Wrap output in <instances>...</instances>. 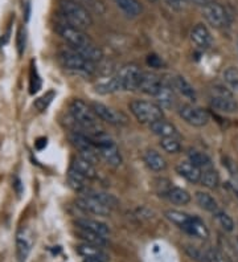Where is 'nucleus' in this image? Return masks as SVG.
<instances>
[{
  "label": "nucleus",
  "mask_w": 238,
  "mask_h": 262,
  "mask_svg": "<svg viewBox=\"0 0 238 262\" xmlns=\"http://www.w3.org/2000/svg\"><path fill=\"white\" fill-rule=\"evenodd\" d=\"M69 114L77 122V125L82 128V131H88L89 137H94V135L103 133L101 119L94 114L90 105L85 103L81 99H73L70 102Z\"/></svg>",
  "instance_id": "1"
},
{
  "label": "nucleus",
  "mask_w": 238,
  "mask_h": 262,
  "mask_svg": "<svg viewBox=\"0 0 238 262\" xmlns=\"http://www.w3.org/2000/svg\"><path fill=\"white\" fill-rule=\"evenodd\" d=\"M60 15L67 24L77 27L79 29H86L93 26V19L85 7H82L76 0H58Z\"/></svg>",
  "instance_id": "2"
},
{
  "label": "nucleus",
  "mask_w": 238,
  "mask_h": 262,
  "mask_svg": "<svg viewBox=\"0 0 238 262\" xmlns=\"http://www.w3.org/2000/svg\"><path fill=\"white\" fill-rule=\"evenodd\" d=\"M58 58H60V62L62 64V67L65 68V69H68V71L88 74V76H92V74L98 72V68H97V65H95L94 62L88 61L86 58H83L82 56H79L77 52L73 51V49L69 48L60 52Z\"/></svg>",
  "instance_id": "3"
},
{
  "label": "nucleus",
  "mask_w": 238,
  "mask_h": 262,
  "mask_svg": "<svg viewBox=\"0 0 238 262\" xmlns=\"http://www.w3.org/2000/svg\"><path fill=\"white\" fill-rule=\"evenodd\" d=\"M92 138L93 141H94L95 146H97L99 158H102L109 166L114 167V168L121 166V152H119V148H118V146L115 144V142L113 141L110 137H107L105 133H101V134H97Z\"/></svg>",
  "instance_id": "4"
},
{
  "label": "nucleus",
  "mask_w": 238,
  "mask_h": 262,
  "mask_svg": "<svg viewBox=\"0 0 238 262\" xmlns=\"http://www.w3.org/2000/svg\"><path fill=\"white\" fill-rule=\"evenodd\" d=\"M130 112L143 125H151L153 122L163 118V109L158 103L149 101H133L130 103Z\"/></svg>",
  "instance_id": "5"
},
{
  "label": "nucleus",
  "mask_w": 238,
  "mask_h": 262,
  "mask_svg": "<svg viewBox=\"0 0 238 262\" xmlns=\"http://www.w3.org/2000/svg\"><path fill=\"white\" fill-rule=\"evenodd\" d=\"M56 32L61 36V38H63L70 45V48H79V47L93 44V40L89 37L88 33H85L83 29L70 26V24H67V23L57 24L56 26Z\"/></svg>",
  "instance_id": "6"
},
{
  "label": "nucleus",
  "mask_w": 238,
  "mask_h": 262,
  "mask_svg": "<svg viewBox=\"0 0 238 262\" xmlns=\"http://www.w3.org/2000/svg\"><path fill=\"white\" fill-rule=\"evenodd\" d=\"M142 73L143 72L140 71V68L135 64H128L121 68V71L118 72V74H115L118 77L119 83H121V90L134 92V90L139 89Z\"/></svg>",
  "instance_id": "7"
},
{
  "label": "nucleus",
  "mask_w": 238,
  "mask_h": 262,
  "mask_svg": "<svg viewBox=\"0 0 238 262\" xmlns=\"http://www.w3.org/2000/svg\"><path fill=\"white\" fill-rule=\"evenodd\" d=\"M90 107L94 112V114L98 117L101 121L106 122V123H110V125L114 126H121L126 125L127 123V117L122 112H118V110L113 109L110 106L105 105L102 102H92L90 103Z\"/></svg>",
  "instance_id": "8"
},
{
  "label": "nucleus",
  "mask_w": 238,
  "mask_h": 262,
  "mask_svg": "<svg viewBox=\"0 0 238 262\" xmlns=\"http://www.w3.org/2000/svg\"><path fill=\"white\" fill-rule=\"evenodd\" d=\"M179 114L183 118V121L187 122L188 125L194 126V127H204L210 121L209 113L193 105H183L179 110Z\"/></svg>",
  "instance_id": "9"
},
{
  "label": "nucleus",
  "mask_w": 238,
  "mask_h": 262,
  "mask_svg": "<svg viewBox=\"0 0 238 262\" xmlns=\"http://www.w3.org/2000/svg\"><path fill=\"white\" fill-rule=\"evenodd\" d=\"M203 15L213 28H222L228 24V12L217 2H208L203 7Z\"/></svg>",
  "instance_id": "10"
},
{
  "label": "nucleus",
  "mask_w": 238,
  "mask_h": 262,
  "mask_svg": "<svg viewBox=\"0 0 238 262\" xmlns=\"http://www.w3.org/2000/svg\"><path fill=\"white\" fill-rule=\"evenodd\" d=\"M76 204L79 209L93 214H98V216H109L111 212L107 205L103 204L95 196L90 195L89 192H85V193H82V196H79L76 200Z\"/></svg>",
  "instance_id": "11"
},
{
  "label": "nucleus",
  "mask_w": 238,
  "mask_h": 262,
  "mask_svg": "<svg viewBox=\"0 0 238 262\" xmlns=\"http://www.w3.org/2000/svg\"><path fill=\"white\" fill-rule=\"evenodd\" d=\"M32 246H33V238H32V233L29 232V229L27 228L19 229L16 234V256H17L19 262L27 261Z\"/></svg>",
  "instance_id": "12"
},
{
  "label": "nucleus",
  "mask_w": 238,
  "mask_h": 262,
  "mask_svg": "<svg viewBox=\"0 0 238 262\" xmlns=\"http://www.w3.org/2000/svg\"><path fill=\"white\" fill-rule=\"evenodd\" d=\"M163 80L159 78V76H156L155 73H151V72H143L142 77H140L139 82V89L140 92H143L144 94H148V96L155 97L159 93V90L162 88Z\"/></svg>",
  "instance_id": "13"
},
{
  "label": "nucleus",
  "mask_w": 238,
  "mask_h": 262,
  "mask_svg": "<svg viewBox=\"0 0 238 262\" xmlns=\"http://www.w3.org/2000/svg\"><path fill=\"white\" fill-rule=\"evenodd\" d=\"M190 41L193 42L197 48L208 49L209 47H212L213 38L209 32V29L206 28L204 24H197L190 31Z\"/></svg>",
  "instance_id": "14"
},
{
  "label": "nucleus",
  "mask_w": 238,
  "mask_h": 262,
  "mask_svg": "<svg viewBox=\"0 0 238 262\" xmlns=\"http://www.w3.org/2000/svg\"><path fill=\"white\" fill-rule=\"evenodd\" d=\"M148 126L151 133L159 138H179L178 128L175 127L174 123L164 118L158 119Z\"/></svg>",
  "instance_id": "15"
},
{
  "label": "nucleus",
  "mask_w": 238,
  "mask_h": 262,
  "mask_svg": "<svg viewBox=\"0 0 238 262\" xmlns=\"http://www.w3.org/2000/svg\"><path fill=\"white\" fill-rule=\"evenodd\" d=\"M181 230H184L185 233L189 234V236L201 238V240H206L209 237V230L204 224V221L197 216H190L189 221L181 228Z\"/></svg>",
  "instance_id": "16"
},
{
  "label": "nucleus",
  "mask_w": 238,
  "mask_h": 262,
  "mask_svg": "<svg viewBox=\"0 0 238 262\" xmlns=\"http://www.w3.org/2000/svg\"><path fill=\"white\" fill-rule=\"evenodd\" d=\"M210 106L213 109L225 114H233L238 112V102L233 97L212 96L210 97Z\"/></svg>",
  "instance_id": "17"
},
{
  "label": "nucleus",
  "mask_w": 238,
  "mask_h": 262,
  "mask_svg": "<svg viewBox=\"0 0 238 262\" xmlns=\"http://www.w3.org/2000/svg\"><path fill=\"white\" fill-rule=\"evenodd\" d=\"M74 224H76V227L78 228V229L89 230V232H94V233H98L101 234V236L107 237L109 234H110V228H109L105 223H102V221L81 217L77 219V220L74 221Z\"/></svg>",
  "instance_id": "18"
},
{
  "label": "nucleus",
  "mask_w": 238,
  "mask_h": 262,
  "mask_svg": "<svg viewBox=\"0 0 238 262\" xmlns=\"http://www.w3.org/2000/svg\"><path fill=\"white\" fill-rule=\"evenodd\" d=\"M72 169H74L77 173H79L86 180H94L98 176V172H97L94 164L90 163L89 160L83 159L82 157H78L73 160Z\"/></svg>",
  "instance_id": "19"
},
{
  "label": "nucleus",
  "mask_w": 238,
  "mask_h": 262,
  "mask_svg": "<svg viewBox=\"0 0 238 262\" xmlns=\"http://www.w3.org/2000/svg\"><path fill=\"white\" fill-rule=\"evenodd\" d=\"M176 172L189 183H200L201 169L190 163L189 160L188 162H180L176 166Z\"/></svg>",
  "instance_id": "20"
},
{
  "label": "nucleus",
  "mask_w": 238,
  "mask_h": 262,
  "mask_svg": "<svg viewBox=\"0 0 238 262\" xmlns=\"http://www.w3.org/2000/svg\"><path fill=\"white\" fill-rule=\"evenodd\" d=\"M143 160H144L146 166L155 172H162L167 168V160L155 150L146 151L143 155Z\"/></svg>",
  "instance_id": "21"
},
{
  "label": "nucleus",
  "mask_w": 238,
  "mask_h": 262,
  "mask_svg": "<svg viewBox=\"0 0 238 262\" xmlns=\"http://www.w3.org/2000/svg\"><path fill=\"white\" fill-rule=\"evenodd\" d=\"M172 86L178 90L179 93L185 98L190 99V101H196V90L190 85L189 81L184 78L183 76H175L172 78Z\"/></svg>",
  "instance_id": "22"
},
{
  "label": "nucleus",
  "mask_w": 238,
  "mask_h": 262,
  "mask_svg": "<svg viewBox=\"0 0 238 262\" xmlns=\"http://www.w3.org/2000/svg\"><path fill=\"white\" fill-rule=\"evenodd\" d=\"M70 49H73V51L77 52L79 56H82L83 58H86L88 61H92V62H94V64H97V62L103 60V52H102V49L98 48L94 42L89 45H85V47L70 48Z\"/></svg>",
  "instance_id": "23"
},
{
  "label": "nucleus",
  "mask_w": 238,
  "mask_h": 262,
  "mask_svg": "<svg viewBox=\"0 0 238 262\" xmlns=\"http://www.w3.org/2000/svg\"><path fill=\"white\" fill-rule=\"evenodd\" d=\"M194 199H196V203L203 208L204 211L210 212V213H217L220 211L219 209V203L214 198H213L210 193L203 191H197L194 193Z\"/></svg>",
  "instance_id": "24"
},
{
  "label": "nucleus",
  "mask_w": 238,
  "mask_h": 262,
  "mask_svg": "<svg viewBox=\"0 0 238 262\" xmlns=\"http://www.w3.org/2000/svg\"><path fill=\"white\" fill-rule=\"evenodd\" d=\"M155 98L158 99V105L162 109H171L175 103V94L171 85H168V83H165L163 81L162 88H160L159 93L155 96Z\"/></svg>",
  "instance_id": "25"
},
{
  "label": "nucleus",
  "mask_w": 238,
  "mask_h": 262,
  "mask_svg": "<svg viewBox=\"0 0 238 262\" xmlns=\"http://www.w3.org/2000/svg\"><path fill=\"white\" fill-rule=\"evenodd\" d=\"M165 198L176 205H187L190 202L189 192L180 187H171L165 192Z\"/></svg>",
  "instance_id": "26"
},
{
  "label": "nucleus",
  "mask_w": 238,
  "mask_h": 262,
  "mask_svg": "<svg viewBox=\"0 0 238 262\" xmlns=\"http://www.w3.org/2000/svg\"><path fill=\"white\" fill-rule=\"evenodd\" d=\"M188 159L192 164L197 167V168H200L201 171L203 169H208V168H213V163L212 159H210L205 152L199 150H189L188 151Z\"/></svg>",
  "instance_id": "27"
},
{
  "label": "nucleus",
  "mask_w": 238,
  "mask_h": 262,
  "mask_svg": "<svg viewBox=\"0 0 238 262\" xmlns=\"http://www.w3.org/2000/svg\"><path fill=\"white\" fill-rule=\"evenodd\" d=\"M77 252H78L79 256H82L83 258H103L106 259L107 256L106 253L102 250L101 246L92 245V244H81V245L77 246Z\"/></svg>",
  "instance_id": "28"
},
{
  "label": "nucleus",
  "mask_w": 238,
  "mask_h": 262,
  "mask_svg": "<svg viewBox=\"0 0 238 262\" xmlns=\"http://www.w3.org/2000/svg\"><path fill=\"white\" fill-rule=\"evenodd\" d=\"M114 2L127 16L137 17L142 12V6L138 0H114Z\"/></svg>",
  "instance_id": "29"
},
{
  "label": "nucleus",
  "mask_w": 238,
  "mask_h": 262,
  "mask_svg": "<svg viewBox=\"0 0 238 262\" xmlns=\"http://www.w3.org/2000/svg\"><path fill=\"white\" fill-rule=\"evenodd\" d=\"M200 183H201V186H204L205 188H209V189L217 188L220 184L219 172H217L216 169H213V168L203 169L200 176Z\"/></svg>",
  "instance_id": "30"
},
{
  "label": "nucleus",
  "mask_w": 238,
  "mask_h": 262,
  "mask_svg": "<svg viewBox=\"0 0 238 262\" xmlns=\"http://www.w3.org/2000/svg\"><path fill=\"white\" fill-rule=\"evenodd\" d=\"M77 234L81 240H83V243L86 244H92V245L97 246H105L107 244V240H106L105 236H101L98 233H94V232H89V230L85 229H78L77 228Z\"/></svg>",
  "instance_id": "31"
},
{
  "label": "nucleus",
  "mask_w": 238,
  "mask_h": 262,
  "mask_svg": "<svg viewBox=\"0 0 238 262\" xmlns=\"http://www.w3.org/2000/svg\"><path fill=\"white\" fill-rule=\"evenodd\" d=\"M121 90V83L118 81L117 76L109 77L105 81H102L97 85V92L99 94H111Z\"/></svg>",
  "instance_id": "32"
},
{
  "label": "nucleus",
  "mask_w": 238,
  "mask_h": 262,
  "mask_svg": "<svg viewBox=\"0 0 238 262\" xmlns=\"http://www.w3.org/2000/svg\"><path fill=\"white\" fill-rule=\"evenodd\" d=\"M164 216L167 220L171 221L172 224H175L176 227L180 228V229L184 227L185 224H187L190 219L189 214L184 213V212H180V211H175V209H168V211H165Z\"/></svg>",
  "instance_id": "33"
},
{
  "label": "nucleus",
  "mask_w": 238,
  "mask_h": 262,
  "mask_svg": "<svg viewBox=\"0 0 238 262\" xmlns=\"http://www.w3.org/2000/svg\"><path fill=\"white\" fill-rule=\"evenodd\" d=\"M184 252L190 259H193L196 262H209V257H208V252L204 249H200L197 246L193 245H185Z\"/></svg>",
  "instance_id": "34"
},
{
  "label": "nucleus",
  "mask_w": 238,
  "mask_h": 262,
  "mask_svg": "<svg viewBox=\"0 0 238 262\" xmlns=\"http://www.w3.org/2000/svg\"><path fill=\"white\" fill-rule=\"evenodd\" d=\"M160 147L168 154H178L181 150L179 138H160Z\"/></svg>",
  "instance_id": "35"
},
{
  "label": "nucleus",
  "mask_w": 238,
  "mask_h": 262,
  "mask_svg": "<svg viewBox=\"0 0 238 262\" xmlns=\"http://www.w3.org/2000/svg\"><path fill=\"white\" fill-rule=\"evenodd\" d=\"M224 81L228 85V88H230L232 90L238 92V69L234 67L228 68L225 72H224Z\"/></svg>",
  "instance_id": "36"
},
{
  "label": "nucleus",
  "mask_w": 238,
  "mask_h": 262,
  "mask_svg": "<svg viewBox=\"0 0 238 262\" xmlns=\"http://www.w3.org/2000/svg\"><path fill=\"white\" fill-rule=\"evenodd\" d=\"M216 214V219L217 221L220 223V225L222 227V229L226 230V232H233L234 230V221H233V219L229 216L228 213H225V212L222 211H219Z\"/></svg>",
  "instance_id": "37"
},
{
  "label": "nucleus",
  "mask_w": 238,
  "mask_h": 262,
  "mask_svg": "<svg viewBox=\"0 0 238 262\" xmlns=\"http://www.w3.org/2000/svg\"><path fill=\"white\" fill-rule=\"evenodd\" d=\"M54 96H56V93H54L53 90H51V92H47L44 96H41L40 98L36 99L35 107L38 110V112H44V110H47L48 106L51 105V102L53 101Z\"/></svg>",
  "instance_id": "38"
},
{
  "label": "nucleus",
  "mask_w": 238,
  "mask_h": 262,
  "mask_svg": "<svg viewBox=\"0 0 238 262\" xmlns=\"http://www.w3.org/2000/svg\"><path fill=\"white\" fill-rule=\"evenodd\" d=\"M208 252V257H209V262H230V259L221 252V250L216 249V248H210L206 249Z\"/></svg>",
  "instance_id": "39"
},
{
  "label": "nucleus",
  "mask_w": 238,
  "mask_h": 262,
  "mask_svg": "<svg viewBox=\"0 0 238 262\" xmlns=\"http://www.w3.org/2000/svg\"><path fill=\"white\" fill-rule=\"evenodd\" d=\"M17 51H19V55L21 56L24 53V49H26V31L20 27L19 31H17Z\"/></svg>",
  "instance_id": "40"
},
{
  "label": "nucleus",
  "mask_w": 238,
  "mask_h": 262,
  "mask_svg": "<svg viewBox=\"0 0 238 262\" xmlns=\"http://www.w3.org/2000/svg\"><path fill=\"white\" fill-rule=\"evenodd\" d=\"M165 3L168 4V7H171L172 10L175 11H183L187 8L189 0H164Z\"/></svg>",
  "instance_id": "41"
},
{
  "label": "nucleus",
  "mask_w": 238,
  "mask_h": 262,
  "mask_svg": "<svg viewBox=\"0 0 238 262\" xmlns=\"http://www.w3.org/2000/svg\"><path fill=\"white\" fill-rule=\"evenodd\" d=\"M41 88V80L38 78L36 69H32V78H31V93H36Z\"/></svg>",
  "instance_id": "42"
},
{
  "label": "nucleus",
  "mask_w": 238,
  "mask_h": 262,
  "mask_svg": "<svg viewBox=\"0 0 238 262\" xmlns=\"http://www.w3.org/2000/svg\"><path fill=\"white\" fill-rule=\"evenodd\" d=\"M147 64H148L151 68L159 69V68H162L163 61H162V58L158 57L156 55H149L148 57H147Z\"/></svg>",
  "instance_id": "43"
},
{
  "label": "nucleus",
  "mask_w": 238,
  "mask_h": 262,
  "mask_svg": "<svg viewBox=\"0 0 238 262\" xmlns=\"http://www.w3.org/2000/svg\"><path fill=\"white\" fill-rule=\"evenodd\" d=\"M232 187L238 198V172H234V171H232Z\"/></svg>",
  "instance_id": "44"
},
{
  "label": "nucleus",
  "mask_w": 238,
  "mask_h": 262,
  "mask_svg": "<svg viewBox=\"0 0 238 262\" xmlns=\"http://www.w3.org/2000/svg\"><path fill=\"white\" fill-rule=\"evenodd\" d=\"M47 146V138H38L37 141L35 142V147L37 150H42Z\"/></svg>",
  "instance_id": "45"
},
{
  "label": "nucleus",
  "mask_w": 238,
  "mask_h": 262,
  "mask_svg": "<svg viewBox=\"0 0 238 262\" xmlns=\"http://www.w3.org/2000/svg\"><path fill=\"white\" fill-rule=\"evenodd\" d=\"M82 262H106V259L103 258H83Z\"/></svg>",
  "instance_id": "46"
},
{
  "label": "nucleus",
  "mask_w": 238,
  "mask_h": 262,
  "mask_svg": "<svg viewBox=\"0 0 238 262\" xmlns=\"http://www.w3.org/2000/svg\"><path fill=\"white\" fill-rule=\"evenodd\" d=\"M193 2H194V3H197V4H203V6H204V4L208 3V0H193Z\"/></svg>",
  "instance_id": "47"
},
{
  "label": "nucleus",
  "mask_w": 238,
  "mask_h": 262,
  "mask_svg": "<svg viewBox=\"0 0 238 262\" xmlns=\"http://www.w3.org/2000/svg\"><path fill=\"white\" fill-rule=\"evenodd\" d=\"M29 7H31V6H29V3H28V4H27V20L29 19Z\"/></svg>",
  "instance_id": "48"
},
{
  "label": "nucleus",
  "mask_w": 238,
  "mask_h": 262,
  "mask_svg": "<svg viewBox=\"0 0 238 262\" xmlns=\"http://www.w3.org/2000/svg\"><path fill=\"white\" fill-rule=\"evenodd\" d=\"M147 2H149V3H156L158 0H147Z\"/></svg>",
  "instance_id": "49"
},
{
  "label": "nucleus",
  "mask_w": 238,
  "mask_h": 262,
  "mask_svg": "<svg viewBox=\"0 0 238 262\" xmlns=\"http://www.w3.org/2000/svg\"><path fill=\"white\" fill-rule=\"evenodd\" d=\"M237 47H238V41H237Z\"/></svg>",
  "instance_id": "50"
}]
</instances>
